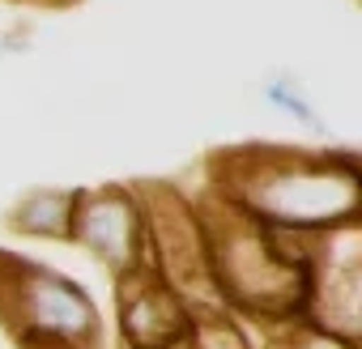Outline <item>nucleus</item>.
Returning a JSON list of instances; mask_svg holds the SVG:
<instances>
[{
    "mask_svg": "<svg viewBox=\"0 0 362 349\" xmlns=\"http://www.w3.org/2000/svg\"><path fill=\"white\" fill-rule=\"evenodd\" d=\"M0 277V324L18 341V349H98V307L94 298L39 264L5 260Z\"/></svg>",
    "mask_w": 362,
    "mask_h": 349,
    "instance_id": "1",
    "label": "nucleus"
},
{
    "mask_svg": "<svg viewBox=\"0 0 362 349\" xmlns=\"http://www.w3.org/2000/svg\"><path fill=\"white\" fill-rule=\"evenodd\" d=\"M73 239L81 247H90L115 277L132 273L141 264H149V226H145V209L119 192V188H103V192H77V209H73Z\"/></svg>",
    "mask_w": 362,
    "mask_h": 349,
    "instance_id": "2",
    "label": "nucleus"
},
{
    "mask_svg": "<svg viewBox=\"0 0 362 349\" xmlns=\"http://www.w3.org/2000/svg\"><path fill=\"white\" fill-rule=\"evenodd\" d=\"M119 341L124 349H184L192 307L149 264L119 273Z\"/></svg>",
    "mask_w": 362,
    "mask_h": 349,
    "instance_id": "3",
    "label": "nucleus"
},
{
    "mask_svg": "<svg viewBox=\"0 0 362 349\" xmlns=\"http://www.w3.org/2000/svg\"><path fill=\"white\" fill-rule=\"evenodd\" d=\"M77 192H30L13 209V230L35 239H73Z\"/></svg>",
    "mask_w": 362,
    "mask_h": 349,
    "instance_id": "4",
    "label": "nucleus"
},
{
    "mask_svg": "<svg viewBox=\"0 0 362 349\" xmlns=\"http://www.w3.org/2000/svg\"><path fill=\"white\" fill-rule=\"evenodd\" d=\"M269 102H277V107H286L294 119H303L311 132H324V124H320V115H315V107L303 98V90L294 85V81H273L269 85Z\"/></svg>",
    "mask_w": 362,
    "mask_h": 349,
    "instance_id": "5",
    "label": "nucleus"
}]
</instances>
